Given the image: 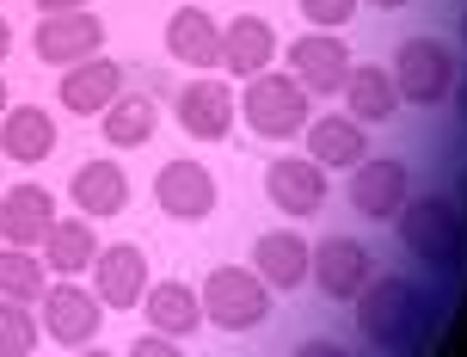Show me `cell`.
Returning a JSON list of instances; mask_svg holds the SVG:
<instances>
[{
    "label": "cell",
    "mask_w": 467,
    "mask_h": 357,
    "mask_svg": "<svg viewBox=\"0 0 467 357\" xmlns=\"http://www.w3.org/2000/svg\"><path fill=\"white\" fill-rule=\"evenodd\" d=\"M357 327L381 352H412L431 333V296L406 278H369L357 296Z\"/></svg>",
    "instance_id": "cell-1"
},
{
    "label": "cell",
    "mask_w": 467,
    "mask_h": 357,
    "mask_svg": "<svg viewBox=\"0 0 467 357\" xmlns=\"http://www.w3.org/2000/svg\"><path fill=\"white\" fill-rule=\"evenodd\" d=\"M455 93H462V99H455V105H462V118H467V80H462V87H455Z\"/></svg>",
    "instance_id": "cell-34"
},
{
    "label": "cell",
    "mask_w": 467,
    "mask_h": 357,
    "mask_svg": "<svg viewBox=\"0 0 467 357\" xmlns=\"http://www.w3.org/2000/svg\"><path fill=\"white\" fill-rule=\"evenodd\" d=\"M141 314H148V333H166V339H191L203 327V296L191 284H148L141 296Z\"/></svg>",
    "instance_id": "cell-18"
},
{
    "label": "cell",
    "mask_w": 467,
    "mask_h": 357,
    "mask_svg": "<svg viewBox=\"0 0 467 357\" xmlns=\"http://www.w3.org/2000/svg\"><path fill=\"white\" fill-rule=\"evenodd\" d=\"M307 259H314V253H307V240L289 235V228H271V235H258V247H253V271L271 289L307 284Z\"/></svg>",
    "instance_id": "cell-20"
},
{
    "label": "cell",
    "mask_w": 467,
    "mask_h": 357,
    "mask_svg": "<svg viewBox=\"0 0 467 357\" xmlns=\"http://www.w3.org/2000/svg\"><path fill=\"white\" fill-rule=\"evenodd\" d=\"M80 357H111V352H93V345H87V352H80Z\"/></svg>",
    "instance_id": "cell-37"
},
{
    "label": "cell",
    "mask_w": 467,
    "mask_h": 357,
    "mask_svg": "<svg viewBox=\"0 0 467 357\" xmlns=\"http://www.w3.org/2000/svg\"><path fill=\"white\" fill-rule=\"evenodd\" d=\"M363 123L357 118H307V161L320 167H363Z\"/></svg>",
    "instance_id": "cell-24"
},
{
    "label": "cell",
    "mask_w": 467,
    "mask_h": 357,
    "mask_svg": "<svg viewBox=\"0 0 467 357\" xmlns=\"http://www.w3.org/2000/svg\"><path fill=\"white\" fill-rule=\"evenodd\" d=\"M68 197L80 204V215H123V204H130V173L117 167V161H87L68 179Z\"/></svg>",
    "instance_id": "cell-22"
},
{
    "label": "cell",
    "mask_w": 467,
    "mask_h": 357,
    "mask_svg": "<svg viewBox=\"0 0 467 357\" xmlns=\"http://www.w3.org/2000/svg\"><path fill=\"white\" fill-rule=\"evenodd\" d=\"M289 357H350L345 345H332V339H307V345H296Z\"/></svg>",
    "instance_id": "cell-31"
},
{
    "label": "cell",
    "mask_w": 467,
    "mask_h": 357,
    "mask_svg": "<svg viewBox=\"0 0 467 357\" xmlns=\"http://www.w3.org/2000/svg\"><path fill=\"white\" fill-rule=\"evenodd\" d=\"M394 111H400L394 74H388V68H350V80H345V118H357V123H388Z\"/></svg>",
    "instance_id": "cell-25"
},
{
    "label": "cell",
    "mask_w": 467,
    "mask_h": 357,
    "mask_svg": "<svg viewBox=\"0 0 467 357\" xmlns=\"http://www.w3.org/2000/svg\"><path fill=\"white\" fill-rule=\"evenodd\" d=\"M462 44H467V13H462Z\"/></svg>",
    "instance_id": "cell-38"
},
{
    "label": "cell",
    "mask_w": 467,
    "mask_h": 357,
    "mask_svg": "<svg viewBox=\"0 0 467 357\" xmlns=\"http://www.w3.org/2000/svg\"><path fill=\"white\" fill-rule=\"evenodd\" d=\"M203 296V314H210L215 327H228V333H253L271 320V284L258 278L253 265H222L210 271V284L197 289Z\"/></svg>",
    "instance_id": "cell-4"
},
{
    "label": "cell",
    "mask_w": 467,
    "mask_h": 357,
    "mask_svg": "<svg viewBox=\"0 0 467 357\" xmlns=\"http://www.w3.org/2000/svg\"><path fill=\"white\" fill-rule=\"evenodd\" d=\"M154 197H161L166 215H179V222H203L215 210V179L210 167H197V161H166L154 173Z\"/></svg>",
    "instance_id": "cell-14"
},
{
    "label": "cell",
    "mask_w": 467,
    "mask_h": 357,
    "mask_svg": "<svg viewBox=\"0 0 467 357\" xmlns=\"http://www.w3.org/2000/svg\"><path fill=\"white\" fill-rule=\"evenodd\" d=\"M130 357H185V352H179L166 333H148V339H136V345H130Z\"/></svg>",
    "instance_id": "cell-30"
},
{
    "label": "cell",
    "mask_w": 467,
    "mask_h": 357,
    "mask_svg": "<svg viewBox=\"0 0 467 357\" xmlns=\"http://www.w3.org/2000/svg\"><path fill=\"white\" fill-rule=\"evenodd\" d=\"M307 105L314 99L302 93V80L296 74H253L246 80V93H240V118L253 123V136L265 142H289V136H302L307 130Z\"/></svg>",
    "instance_id": "cell-3"
},
{
    "label": "cell",
    "mask_w": 467,
    "mask_h": 357,
    "mask_svg": "<svg viewBox=\"0 0 467 357\" xmlns=\"http://www.w3.org/2000/svg\"><path fill=\"white\" fill-rule=\"evenodd\" d=\"M369 6H406V0H369Z\"/></svg>",
    "instance_id": "cell-36"
},
{
    "label": "cell",
    "mask_w": 467,
    "mask_h": 357,
    "mask_svg": "<svg viewBox=\"0 0 467 357\" xmlns=\"http://www.w3.org/2000/svg\"><path fill=\"white\" fill-rule=\"evenodd\" d=\"M37 339H44V327H37L31 302H6L0 296V357H31Z\"/></svg>",
    "instance_id": "cell-28"
},
{
    "label": "cell",
    "mask_w": 467,
    "mask_h": 357,
    "mask_svg": "<svg viewBox=\"0 0 467 357\" xmlns=\"http://www.w3.org/2000/svg\"><path fill=\"white\" fill-rule=\"evenodd\" d=\"M265 191H271V204H277L283 215L307 222V215H320V204H327V167L307 161V154H283V161H271V173H265Z\"/></svg>",
    "instance_id": "cell-10"
},
{
    "label": "cell",
    "mask_w": 467,
    "mask_h": 357,
    "mask_svg": "<svg viewBox=\"0 0 467 357\" xmlns=\"http://www.w3.org/2000/svg\"><path fill=\"white\" fill-rule=\"evenodd\" d=\"M6 49H13V31H6V19H0V62H6Z\"/></svg>",
    "instance_id": "cell-33"
},
{
    "label": "cell",
    "mask_w": 467,
    "mask_h": 357,
    "mask_svg": "<svg viewBox=\"0 0 467 357\" xmlns=\"http://www.w3.org/2000/svg\"><path fill=\"white\" fill-rule=\"evenodd\" d=\"M307 278L314 289L327 296V302H357L363 284H369V247H357V240H320L314 247V259H307Z\"/></svg>",
    "instance_id": "cell-9"
},
{
    "label": "cell",
    "mask_w": 467,
    "mask_h": 357,
    "mask_svg": "<svg viewBox=\"0 0 467 357\" xmlns=\"http://www.w3.org/2000/svg\"><path fill=\"white\" fill-rule=\"evenodd\" d=\"M400 228V247H412L424 265L437 271H455L467 259V215L449 204V197H412L406 210L394 215Z\"/></svg>",
    "instance_id": "cell-2"
},
{
    "label": "cell",
    "mask_w": 467,
    "mask_h": 357,
    "mask_svg": "<svg viewBox=\"0 0 467 357\" xmlns=\"http://www.w3.org/2000/svg\"><path fill=\"white\" fill-rule=\"evenodd\" d=\"M44 314H37V327H44L56 345H93L99 339V320H105V302H99L93 289H80V284H49L44 296Z\"/></svg>",
    "instance_id": "cell-8"
},
{
    "label": "cell",
    "mask_w": 467,
    "mask_h": 357,
    "mask_svg": "<svg viewBox=\"0 0 467 357\" xmlns=\"http://www.w3.org/2000/svg\"><path fill=\"white\" fill-rule=\"evenodd\" d=\"M99 123H105V142H111V148H141L148 136H154L161 111H154V99H148V93H117L111 105L99 111Z\"/></svg>",
    "instance_id": "cell-26"
},
{
    "label": "cell",
    "mask_w": 467,
    "mask_h": 357,
    "mask_svg": "<svg viewBox=\"0 0 467 357\" xmlns=\"http://www.w3.org/2000/svg\"><path fill=\"white\" fill-rule=\"evenodd\" d=\"M93 296L105 309H141V296H148V259H141V247H99L93 253Z\"/></svg>",
    "instance_id": "cell-13"
},
{
    "label": "cell",
    "mask_w": 467,
    "mask_h": 357,
    "mask_svg": "<svg viewBox=\"0 0 467 357\" xmlns=\"http://www.w3.org/2000/svg\"><path fill=\"white\" fill-rule=\"evenodd\" d=\"M117 93H123V68L105 62V56H87V62L62 68V105H68L74 118H99Z\"/></svg>",
    "instance_id": "cell-17"
},
{
    "label": "cell",
    "mask_w": 467,
    "mask_h": 357,
    "mask_svg": "<svg viewBox=\"0 0 467 357\" xmlns=\"http://www.w3.org/2000/svg\"><path fill=\"white\" fill-rule=\"evenodd\" d=\"M6 99H13V93H6V80H0V111H6Z\"/></svg>",
    "instance_id": "cell-35"
},
{
    "label": "cell",
    "mask_w": 467,
    "mask_h": 357,
    "mask_svg": "<svg viewBox=\"0 0 467 357\" xmlns=\"http://www.w3.org/2000/svg\"><path fill=\"white\" fill-rule=\"evenodd\" d=\"M283 56H289V74L302 80V93H307V99H332V93H345L350 68H357L338 31H302V37L283 49Z\"/></svg>",
    "instance_id": "cell-6"
},
{
    "label": "cell",
    "mask_w": 467,
    "mask_h": 357,
    "mask_svg": "<svg viewBox=\"0 0 467 357\" xmlns=\"http://www.w3.org/2000/svg\"><path fill=\"white\" fill-rule=\"evenodd\" d=\"M49 289V265L31 247H0V296L6 302H37Z\"/></svg>",
    "instance_id": "cell-27"
},
{
    "label": "cell",
    "mask_w": 467,
    "mask_h": 357,
    "mask_svg": "<svg viewBox=\"0 0 467 357\" xmlns=\"http://www.w3.org/2000/svg\"><path fill=\"white\" fill-rule=\"evenodd\" d=\"M37 6H44V13H80L87 0H37Z\"/></svg>",
    "instance_id": "cell-32"
},
{
    "label": "cell",
    "mask_w": 467,
    "mask_h": 357,
    "mask_svg": "<svg viewBox=\"0 0 467 357\" xmlns=\"http://www.w3.org/2000/svg\"><path fill=\"white\" fill-rule=\"evenodd\" d=\"M394 93L406 105H443L449 87H455V56H449L437 37H406L394 49Z\"/></svg>",
    "instance_id": "cell-5"
},
{
    "label": "cell",
    "mask_w": 467,
    "mask_h": 357,
    "mask_svg": "<svg viewBox=\"0 0 467 357\" xmlns=\"http://www.w3.org/2000/svg\"><path fill=\"white\" fill-rule=\"evenodd\" d=\"M302 6V19L314 25V31H338V25H350V13H357V0H296Z\"/></svg>",
    "instance_id": "cell-29"
},
{
    "label": "cell",
    "mask_w": 467,
    "mask_h": 357,
    "mask_svg": "<svg viewBox=\"0 0 467 357\" xmlns=\"http://www.w3.org/2000/svg\"><path fill=\"white\" fill-rule=\"evenodd\" d=\"M49 148H56V118H49L44 105H13V111H0V154L37 167Z\"/></svg>",
    "instance_id": "cell-21"
},
{
    "label": "cell",
    "mask_w": 467,
    "mask_h": 357,
    "mask_svg": "<svg viewBox=\"0 0 467 357\" xmlns=\"http://www.w3.org/2000/svg\"><path fill=\"white\" fill-rule=\"evenodd\" d=\"M277 49H283V44H277V31H271V19H258V13H246V19L222 25V68L240 74V80L265 74Z\"/></svg>",
    "instance_id": "cell-16"
},
{
    "label": "cell",
    "mask_w": 467,
    "mask_h": 357,
    "mask_svg": "<svg viewBox=\"0 0 467 357\" xmlns=\"http://www.w3.org/2000/svg\"><path fill=\"white\" fill-rule=\"evenodd\" d=\"M166 49L191 62V68H222V25L203 13V6H179L172 19H166Z\"/></svg>",
    "instance_id": "cell-19"
},
{
    "label": "cell",
    "mask_w": 467,
    "mask_h": 357,
    "mask_svg": "<svg viewBox=\"0 0 467 357\" xmlns=\"http://www.w3.org/2000/svg\"><path fill=\"white\" fill-rule=\"evenodd\" d=\"M406 161H363L350 167V210L369 215V222H394L406 210Z\"/></svg>",
    "instance_id": "cell-12"
},
{
    "label": "cell",
    "mask_w": 467,
    "mask_h": 357,
    "mask_svg": "<svg viewBox=\"0 0 467 357\" xmlns=\"http://www.w3.org/2000/svg\"><path fill=\"white\" fill-rule=\"evenodd\" d=\"M31 49L44 56L49 68H74V62H87V56H99L105 49V19L99 13H44L37 19V31H31Z\"/></svg>",
    "instance_id": "cell-7"
},
{
    "label": "cell",
    "mask_w": 467,
    "mask_h": 357,
    "mask_svg": "<svg viewBox=\"0 0 467 357\" xmlns=\"http://www.w3.org/2000/svg\"><path fill=\"white\" fill-rule=\"evenodd\" d=\"M49 222H56V197L44 185H13L0 197V247H44Z\"/></svg>",
    "instance_id": "cell-15"
},
{
    "label": "cell",
    "mask_w": 467,
    "mask_h": 357,
    "mask_svg": "<svg viewBox=\"0 0 467 357\" xmlns=\"http://www.w3.org/2000/svg\"><path fill=\"white\" fill-rule=\"evenodd\" d=\"M93 253H99V235H93V222L87 215H74V222H49V235H44V253L37 259L56 271V278H74V271H93Z\"/></svg>",
    "instance_id": "cell-23"
},
{
    "label": "cell",
    "mask_w": 467,
    "mask_h": 357,
    "mask_svg": "<svg viewBox=\"0 0 467 357\" xmlns=\"http://www.w3.org/2000/svg\"><path fill=\"white\" fill-rule=\"evenodd\" d=\"M234 111H240V93H234L228 80H215V74H197L185 93H179V123H185V136H197V142H222L234 130Z\"/></svg>",
    "instance_id": "cell-11"
}]
</instances>
